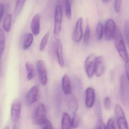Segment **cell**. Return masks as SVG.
I'll use <instances>...</instances> for the list:
<instances>
[{"mask_svg": "<svg viewBox=\"0 0 129 129\" xmlns=\"http://www.w3.org/2000/svg\"><path fill=\"white\" fill-rule=\"evenodd\" d=\"M114 39L115 40V47L119 55L125 63H127L129 61L128 53L122 35L118 28Z\"/></svg>", "mask_w": 129, "mask_h": 129, "instance_id": "1", "label": "cell"}, {"mask_svg": "<svg viewBox=\"0 0 129 129\" xmlns=\"http://www.w3.org/2000/svg\"><path fill=\"white\" fill-rule=\"evenodd\" d=\"M104 28L103 33L106 40L110 41L114 39L118 29L114 21L109 19L106 22Z\"/></svg>", "mask_w": 129, "mask_h": 129, "instance_id": "2", "label": "cell"}, {"mask_svg": "<svg viewBox=\"0 0 129 129\" xmlns=\"http://www.w3.org/2000/svg\"><path fill=\"white\" fill-rule=\"evenodd\" d=\"M62 10L59 5H56L55 8L54 14V37L58 38L61 29L62 22Z\"/></svg>", "mask_w": 129, "mask_h": 129, "instance_id": "3", "label": "cell"}, {"mask_svg": "<svg viewBox=\"0 0 129 129\" xmlns=\"http://www.w3.org/2000/svg\"><path fill=\"white\" fill-rule=\"evenodd\" d=\"M129 89L128 80L125 75H123L120 81V93L122 103L126 105L129 104Z\"/></svg>", "mask_w": 129, "mask_h": 129, "instance_id": "4", "label": "cell"}, {"mask_svg": "<svg viewBox=\"0 0 129 129\" xmlns=\"http://www.w3.org/2000/svg\"><path fill=\"white\" fill-rule=\"evenodd\" d=\"M46 118V107L43 103H41L37 106L34 111L33 123L37 125H41Z\"/></svg>", "mask_w": 129, "mask_h": 129, "instance_id": "5", "label": "cell"}, {"mask_svg": "<svg viewBox=\"0 0 129 129\" xmlns=\"http://www.w3.org/2000/svg\"><path fill=\"white\" fill-rule=\"evenodd\" d=\"M22 104L20 100H15L11 106V115L12 121L14 124V126H17L19 121L21 111Z\"/></svg>", "mask_w": 129, "mask_h": 129, "instance_id": "6", "label": "cell"}, {"mask_svg": "<svg viewBox=\"0 0 129 129\" xmlns=\"http://www.w3.org/2000/svg\"><path fill=\"white\" fill-rule=\"evenodd\" d=\"M115 113L117 118L118 128L119 129H128V124L125 117L124 112L121 106L118 104H117L115 106Z\"/></svg>", "mask_w": 129, "mask_h": 129, "instance_id": "7", "label": "cell"}, {"mask_svg": "<svg viewBox=\"0 0 129 129\" xmlns=\"http://www.w3.org/2000/svg\"><path fill=\"white\" fill-rule=\"evenodd\" d=\"M37 66L40 81L42 85L45 86L47 82V70L45 62L43 60H38Z\"/></svg>", "mask_w": 129, "mask_h": 129, "instance_id": "8", "label": "cell"}, {"mask_svg": "<svg viewBox=\"0 0 129 129\" xmlns=\"http://www.w3.org/2000/svg\"><path fill=\"white\" fill-rule=\"evenodd\" d=\"M95 56L91 54L87 56L84 62V68L86 73L89 78H91L95 73Z\"/></svg>", "mask_w": 129, "mask_h": 129, "instance_id": "9", "label": "cell"}, {"mask_svg": "<svg viewBox=\"0 0 129 129\" xmlns=\"http://www.w3.org/2000/svg\"><path fill=\"white\" fill-rule=\"evenodd\" d=\"M39 95V86L38 85L33 86L28 92L26 96V103L31 106L38 100Z\"/></svg>", "mask_w": 129, "mask_h": 129, "instance_id": "10", "label": "cell"}, {"mask_svg": "<svg viewBox=\"0 0 129 129\" xmlns=\"http://www.w3.org/2000/svg\"><path fill=\"white\" fill-rule=\"evenodd\" d=\"M83 19L80 18L76 22L72 35V40L75 43H79L81 41L83 36Z\"/></svg>", "mask_w": 129, "mask_h": 129, "instance_id": "11", "label": "cell"}, {"mask_svg": "<svg viewBox=\"0 0 129 129\" xmlns=\"http://www.w3.org/2000/svg\"><path fill=\"white\" fill-rule=\"evenodd\" d=\"M67 98V106L68 109L73 115H75L78 108V103L75 96L71 93Z\"/></svg>", "mask_w": 129, "mask_h": 129, "instance_id": "12", "label": "cell"}, {"mask_svg": "<svg viewBox=\"0 0 129 129\" xmlns=\"http://www.w3.org/2000/svg\"><path fill=\"white\" fill-rule=\"evenodd\" d=\"M105 69L104 58L102 56L96 57L95 59V73L97 77L103 75Z\"/></svg>", "mask_w": 129, "mask_h": 129, "instance_id": "13", "label": "cell"}, {"mask_svg": "<svg viewBox=\"0 0 129 129\" xmlns=\"http://www.w3.org/2000/svg\"><path fill=\"white\" fill-rule=\"evenodd\" d=\"M85 105L87 108H91L94 104L95 97V91L93 88L89 87L86 89Z\"/></svg>", "mask_w": 129, "mask_h": 129, "instance_id": "14", "label": "cell"}, {"mask_svg": "<svg viewBox=\"0 0 129 129\" xmlns=\"http://www.w3.org/2000/svg\"><path fill=\"white\" fill-rule=\"evenodd\" d=\"M55 51L58 62L61 67H63L64 66V60L62 44L61 40L58 38H56V40Z\"/></svg>", "mask_w": 129, "mask_h": 129, "instance_id": "15", "label": "cell"}, {"mask_svg": "<svg viewBox=\"0 0 129 129\" xmlns=\"http://www.w3.org/2000/svg\"><path fill=\"white\" fill-rule=\"evenodd\" d=\"M41 19L40 16L36 14L32 19L31 24V28L33 34L37 36L40 31Z\"/></svg>", "mask_w": 129, "mask_h": 129, "instance_id": "16", "label": "cell"}, {"mask_svg": "<svg viewBox=\"0 0 129 129\" xmlns=\"http://www.w3.org/2000/svg\"><path fill=\"white\" fill-rule=\"evenodd\" d=\"M95 111L97 117V127L98 129H105L106 126L103 121L102 117V111L101 104L99 100L95 105Z\"/></svg>", "mask_w": 129, "mask_h": 129, "instance_id": "17", "label": "cell"}, {"mask_svg": "<svg viewBox=\"0 0 129 129\" xmlns=\"http://www.w3.org/2000/svg\"><path fill=\"white\" fill-rule=\"evenodd\" d=\"M62 89L65 94L69 95L72 92V85L71 80L67 75H65L62 81Z\"/></svg>", "mask_w": 129, "mask_h": 129, "instance_id": "18", "label": "cell"}, {"mask_svg": "<svg viewBox=\"0 0 129 129\" xmlns=\"http://www.w3.org/2000/svg\"><path fill=\"white\" fill-rule=\"evenodd\" d=\"M34 35L31 33L26 34L25 36L22 44V48L24 50L28 49L32 45L34 41Z\"/></svg>", "mask_w": 129, "mask_h": 129, "instance_id": "19", "label": "cell"}, {"mask_svg": "<svg viewBox=\"0 0 129 129\" xmlns=\"http://www.w3.org/2000/svg\"><path fill=\"white\" fill-rule=\"evenodd\" d=\"M61 128L63 129L71 128V119L70 115L64 112L62 115L61 120Z\"/></svg>", "mask_w": 129, "mask_h": 129, "instance_id": "20", "label": "cell"}, {"mask_svg": "<svg viewBox=\"0 0 129 129\" xmlns=\"http://www.w3.org/2000/svg\"><path fill=\"white\" fill-rule=\"evenodd\" d=\"M56 108L58 114L60 113L61 108L62 93L60 88L58 87L56 90L55 96Z\"/></svg>", "mask_w": 129, "mask_h": 129, "instance_id": "21", "label": "cell"}, {"mask_svg": "<svg viewBox=\"0 0 129 129\" xmlns=\"http://www.w3.org/2000/svg\"><path fill=\"white\" fill-rule=\"evenodd\" d=\"M25 68L27 72V79L30 81L32 80L35 75L34 68L32 63L27 62L25 64Z\"/></svg>", "mask_w": 129, "mask_h": 129, "instance_id": "22", "label": "cell"}, {"mask_svg": "<svg viewBox=\"0 0 129 129\" xmlns=\"http://www.w3.org/2000/svg\"><path fill=\"white\" fill-rule=\"evenodd\" d=\"M12 15L9 14L7 15L4 19L3 23V27L7 32H9L12 28Z\"/></svg>", "mask_w": 129, "mask_h": 129, "instance_id": "23", "label": "cell"}, {"mask_svg": "<svg viewBox=\"0 0 129 129\" xmlns=\"http://www.w3.org/2000/svg\"><path fill=\"white\" fill-rule=\"evenodd\" d=\"M6 47V39L3 31L0 28V60L3 56Z\"/></svg>", "mask_w": 129, "mask_h": 129, "instance_id": "24", "label": "cell"}, {"mask_svg": "<svg viewBox=\"0 0 129 129\" xmlns=\"http://www.w3.org/2000/svg\"><path fill=\"white\" fill-rule=\"evenodd\" d=\"M26 0H17L15 9V15L16 17L18 16L21 13Z\"/></svg>", "mask_w": 129, "mask_h": 129, "instance_id": "25", "label": "cell"}, {"mask_svg": "<svg viewBox=\"0 0 129 129\" xmlns=\"http://www.w3.org/2000/svg\"><path fill=\"white\" fill-rule=\"evenodd\" d=\"M90 37V28L88 22H87L86 26L83 37V42L86 45L89 44Z\"/></svg>", "mask_w": 129, "mask_h": 129, "instance_id": "26", "label": "cell"}, {"mask_svg": "<svg viewBox=\"0 0 129 129\" xmlns=\"http://www.w3.org/2000/svg\"><path fill=\"white\" fill-rule=\"evenodd\" d=\"M65 7L66 15L67 18L70 20L71 18L72 17L71 0H65Z\"/></svg>", "mask_w": 129, "mask_h": 129, "instance_id": "27", "label": "cell"}, {"mask_svg": "<svg viewBox=\"0 0 129 129\" xmlns=\"http://www.w3.org/2000/svg\"><path fill=\"white\" fill-rule=\"evenodd\" d=\"M103 27L101 22H99L96 25V34L98 40L100 41L102 39L103 35Z\"/></svg>", "mask_w": 129, "mask_h": 129, "instance_id": "28", "label": "cell"}, {"mask_svg": "<svg viewBox=\"0 0 129 129\" xmlns=\"http://www.w3.org/2000/svg\"><path fill=\"white\" fill-rule=\"evenodd\" d=\"M50 34L49 31L47 32L41 40L40 46V50L41 51H43L45 49L49 38Z\"/></svg>", "mask_w": 129, "mask_h": 129, "instance_id": "29", "label": "cell"}, {"mask_svg": "<svg viewBox=\"0 0 129 129\" xmlns=\"http://www.w3.org/2000/svg\"><path fill=\"white\" fill-rule=\"evenodd\" d=\"M40 126L42 129H49L53 128V125L51 121L47 118L44 120Z\"/></svg>", "mask_w": 129, "mask_h": 129, "instance_id": "30", "label": "cell"}, {"mask_svg": "<svg viewBox=\"0 0 129 129\" xmlns=\"http://www.w3.org/2000/svg\"><path fill=\"white\" fill-rule=\"evenodd\" d=\"M129 22L128 21H126L124 23V32L127 44H128L129 43Z\"/></svg>", "mask_w": 129, "mask_h": 129, "instance_id": "31", "label": "cell"}, {"mask_svg": "<svg viewBox=\"0 0 129 129\" xmlns=\"http://www.w3.org/2000/svg\"><path fill=\"white\" fill-rule=\"evenodd\" d=\"M71 120V128H76L78 126L80 123V118L77 115H74Z\"/></svg>", "mask_w": 129, "mask_h": 129, "instance_id": "32", "label": "cell"}, {"mask_svg": "<svg viewBox=\"0 0 129 129\" xmlns=\"http://www.w3.org/2000/svg\"><path fill=\"white\" fill-rule=\"evenodd\" d=\"M106 128L107 129H115V123L114 119L113 118L111 117L109 119L107 123V125L106 126Z\"/></svg>", "mask_w": 129, "mask_h": 129, "instance_id": "33", "label": "cell"}, {"mask_svg": "<svg viewBox=\"0 0 129 129\" xmlns=\"http://www.w3.org/2000/svg\"><path fill=\"white\" fill-rule=\"evenodd\" d=\"M122 2V0H115V10L117 13H119L120 12Z\"/></svg>", "mask_w": 129, "mask_h": 129, "instance_id": "34", "label": "cell"}, {"mask_svg": "<svg viewBox=\"0 0 129 129\" xmlns=\"http://www.w3.org/2000/svg\"><path fill=\"white\" fill-rule=\"evenodd\" d=\"M104 105L106 108L107 109H109L111 108V101L110 98L108 96L106 97L104 101Z\"/></svg>", "mask_w": 129, "mask_h": 129, "instance_id": "35", "label": "cell"}, {"mask_svg": "<svg viewBox=\"0 0 129 129\" xmlns=\"http://www.w3.org/2000/svg\"><path fill=\"white\" fill-rule=\"evenodd\" d=\"M5 7L3 3L0 4V22H1L4 14Z\"/></svg>", "mask_w": 129, "mask_h": 129, "instance_id": "36", "label": "cell"}, {"mask_svg": "<svg viewBox=\"0 0 129 129\" xmlns=\"http://www.w3.org/2000/svg\"><path fill=\"white\" fill-rule=\"evenodd\" d=\"M125 71H126V77L127 80H129V64L128 62L125 63Z\"/></svg>", "mask_w": 129, "mask_h": 129, "instance_id": "37", "label": "cell"}, {"mask_svg": "<svg viewBox=\"0 0 129 129\" xmlns=\"http://www.w3.org/2000/svg\"><path fill=\"white\" fill-rule=\"evenodd\" d=\"M110 0H102L103 2L104 3L106 4L108 3Z\"/></svg>", "mask_w": 129, "mask_h": 129, "instance_id": "38", "label": "cell"}]
</instances>
